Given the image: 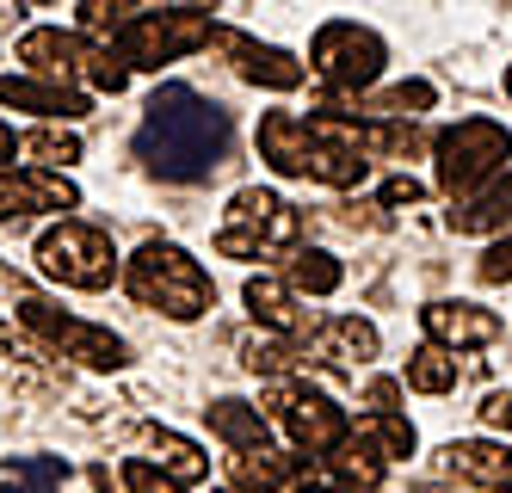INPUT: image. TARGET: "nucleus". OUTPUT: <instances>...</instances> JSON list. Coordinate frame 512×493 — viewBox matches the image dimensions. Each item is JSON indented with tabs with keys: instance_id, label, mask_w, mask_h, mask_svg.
I'll use <instances>...</instances> for the list:
<instances>
[{
	"instance_id": "nucleus-1",
	"label": "nucleus",
	"mask_w": 512,
	"mask_h": 493,
	"mask_svg": "<svg viewBox=\"0 0 512 493\" xmlns=\"http://www.w3.org/2000/svg\"><path fill=\"white\" fill-rule=\"evenodd\" d=\"M229 142H235V130H229L223 105L204 99L186 81H167V87H155L149 111H142L136 161L161 179H173V185H198L229 161Z\"/></svg>"
},
{
	"instance_id": "nucleus-2",
	"label": "nucleus",
	"mask_w": 512,
	"mask_h": 493,
	"mask_svg": "<svg viewBox=\"0 0 512 493\" xmlns=\"http://www.w3.org/2000/svg\"><path fill=\"white\" fill-rule=\"evenodd\" d=\"M124 290L142 302V309H155L167 321H198L216 309V284L210 272L173 241H142L124 265Z\"/></svg>"
},
{
	"instance_id": "nucleus-3",
	"label": "nucleus",
	"mask_w": 512,
	"mask_h": 493,
	"mask_svg": "<svg viewBox=\"0 0 512 493\" xmlns=\"http://www.w3.org/2000/svg\"><path fill=\"white\" fill-rule=\"evenodd\" d=\"M432 155H438V167H432L438 192L469 204V198H482L500 179V167L512 161V130L494 124V118H457L445 136L432 142Z\"/></svg>"
},
{
	"instance_id": "nucleus-4",
	"label": "nucleus",
	"mask_w": 512,
	"mask_h": 493,
	"mask_svg": "<svg viewBox=\"0 0 512 493\" xmlns=\"http://www.w3.org/2000/svg\"><path fill=\"white\" fill-rule=\"evenodd\" d=\"M260 161L284 179H321V185H334V192H346V185H358L371 173V161L315 142L309 118H297V111H266L260 118Z\"/></svg>"
},
{
	"instance_id": "nucleus-5",
	"label": "nucleus",
	"mask_w": 512,
	"mask_h": 493,
	"mask_svg": "<svg viewBox=\"0 0 512 493\" xmlns=\"http://www.w3.org/2000/svg\"><path fill=\"white\" fill-rule=\"evenodd\" d=\"M19 62L38 74V81H62V87L87 81L99 93H124V81H130V68L118 62V50H99L81 31H62V25H31L19 37Z\"/></svg>"
},
{
	"instance_id": "nucleus-6",
	"label": "nucleus",
	"mask_w": 512,
	"mask_h": 493,
	"mask_svg": "<svg viewBox=\"0 0 512 493\" xmlns=\"http://www.w3.org/2000/svg\"><path fill=\"white\" fill-rule=\"evenodd\" d=\"M216 44V25H210V7H161V13H130L124 31L112 37V50L124 68H161L173 56H192Z\"/></svg>"
},
{
	"instance_id": "nucleus-7",
	"label": "nucleus",
	"mask_w": 512,
	"mask_h": 493,
	"mask_svg": "<svg viewBox=\"0 0 512 493\" xmlns=\"http://www.w3.org/2000/svg\"><path fill=\"white\" fill-rule=\"evenodd\" d=\"M38 265L44 278L68 284V290H105L118 278V247L105 229H93V222H56V229L38 235Z\"/></svg>"
},
{
	"instance_id": "nucleus-8",
	"label": "nucleus",
	"mask_w": 512,
	"mask_h": 493,
	"mask_svg": "<svg viewBox=\"0 0 512 493\" xmlns=\"http://www.w3.org/2000/svg\"><path fill=\"white\" fill-rule=\"evenodd\" d=\"M383 62H389L383 37L371 25H358V19H327L315 31V44H309V68L334 93H364L383 74Z\"/></svg>"
},
{
	"instance_id": "nucleus-9",
	"label": "nucleus",
	"mask_w": 512,
	"mask_h": 493,
	"mask_svg": "<svg viewBox=\"0 0 512 493\" xmlns=\"http://www.w3.org/2000/svg\"><path fill=\"white\" fill-rule=\"evenodd\" d=\"M266 407H272V420L290 432V444H297L303 457H334V450L352 438L346 407H340L334 395H321V389L297 383V376H290V383H272Z\"/></svg>"
},
{
	"instance_id": "nucleus-10",
	"label": "nucleus",
	"mask_w": 512,
	"mask_h": 493,
	"mask_svg": "<svg viewBox=\"0 0 512 493\" xmlns=\"http://www.w3.org/2000/svg\"><path fill=\"white\" fill-rule=\"evenodd\" d=\"M19 321L31 327V333H44L50 346H62L68 358H81V364H93V370H124L130 364V346L112 333V327H93V321H75V315H62L50 296H19Z\"/></svg>"
},
{
	"instance_id": "nucleus-11",
	"label": "nucleus",
	"mask_w": 512,
	"mask_h": 493,
	"mask_svg": "<svg viewBox=\"0 0 512 493\" xmlns=\"http://www.w3.org/2000/svg\"><path fill=\"white\" fill-rule=\"evenodd\" d=\"M229 229L247 235L260 253H284L303 241V216L290 210L278 192H260V185H241V192L229 198Z\"/></svg>"
},
{
	"instance_id": "nucleus-12",
	"label": "nucleus",
	"mask_w": 512,
	"mask_h": 493,
	"mask_svg": "<svg viewBox=\"0 0 512 493\" xmlns=\"http://www.w3.org/2000/svg\"><path fill=\"white\" fill-rule=\"evenodd\" d=\"M81 185L68 173H38V167H7L0 173V222L38 216V210H75Z\"/></svg>"
},
{
	"instance_id": "nucleus-13",
	"label": "nucleus",
	"mask_w": 512,
	"mask_h": 493,
	"mask_svg": "<svg viewBox=\"0 0 512 493\" xmlns=\"http://www.w3.org/2000/svg\"><path fill=\"white\" fill-rule=\"evenodd\" d=\"M216 50H223L235 62V74L253 87H272V93L303 87V62L278 44H260V37H247V31H216Z\"/></svg>"
},
{
	"instance_id": "nucleus-14",
	"label": "nucleus",
	"mask_w": 512,
	"mask_h": 493,
	"mask_svg": "<svg viewBox=\"0 0 512 493\" xmlns=\"http://www.w3.org/2000/svg\"><path fill=\"white\" fill-rule=\"evenodd\" d=\"M247 309H253V321H260V327H272V333H284L290 339V346H303V339H309V346H315V339H321V315L315 309H303V302H297V290H290V284H278V278H247Z\"/></svg>"
},
{
	"instance_id": "nucleus-15",
	"label": "nucleus",
	"mask_w": 512,
	"mask_h": 493,
	"mask_svg": "<svg viewBox=\"0 0 512 493\" xmlns=\"http://www.w3.org/2000/svg\"><path fill=\"white\" fill-rule=\"evenodd\" d=\"M420 327L438 352H463V346H494L500 339V315L482 309V302H426L420 309Z\"/></svg>"
},
{
	"instance_id": "nucleus-16",
	"label": "nucleus",
	"mask_w": 512,
	"mask_h": 493,
	"mask_svg": "<svg viewBox=\"0 0 512 493\" xmlns=\"http://www.w3.org/2000/svg\"><path fill=\"white\" fill-rule=\"evenodd\" d=\"M0 105H13V111H38V118H62V124H75L93 111V99L81 87H62V81H38V74H0Z\"/></svg>"
},
{
	"instance_id": "nucleus-17",
	"label": "nucleus",
	"mask_w": 512,
	"mask_h": 493,
	"mask_svg": "<svg viewBox=\"0 0 512 493\" xmlns=\"http://www.w3.org/2000/svg\"><path fill=\"white\" fill-rule=\"evenodd\" d=\"M451 475H469L475 487H494V493H512V444H494V438H457L438 450Z\"/></svg>"
},
{
	"instance_id": "nucleus-18",
	"label": "nucleus",
	"mask_w": 512,
	"mask_h": 493,
	"mask_svg": "<svg viewBox=\"0 0 512 493\" xmlns=\"http://www.w3.org/2000/svg\"><path fill=\"white\" fill-rule=\"evenodd\" d=\"M204 420H210V432L223 438L235 457H253V450H272V432H266V413L260 407H247V401H235V395H216L210 407H204Z\"/></svg>"
},
{
	"instance_id": "nucleus-19",
	"label": "nucleus",
	"mask_w": 512,
	"mask_h": 493,
	"mask_svg": "<svg viewBox=\"0 0 512 493\" xmlns=\"http://www.w3.org/2000/svg\"><path fill=\"white\" fill-rule=\"evenodd\" d=\"M451 229L457 235H500V241H512V173H500L482 198L457 204L451 210Z\"/></svg>"
},
{
	"instance_id": "nucleus-20",
	"label": "nucleus",
	"mask_w": 512,
	"mask_h": 493,
	"mask_svg": "<svg viewBox=\"0 0 512 493\" xmlns=\"http://www.w3.org/2000/svg\"><path fill=\"white\" fill-rule=\"evenodd\" d=\"M309 457H278V450H253V457H235V481L241 493H272V487H297L309 481Z\"/></svg>"
},
{
	"instance_id": "nucleus-21",
	"label": "nucleus",
	"mask_w": 512,
	"mask_h": 493,
	"mask_svg": "<svg viewBox=\"0 0 512 493\" xmlns=\"http://www.w3.org/2000/svg\"><path fill=\"white\" fill-rule=\"evenodd\" d=\"M432 99H438L432 81H395V87H383L371 99H358L352 118L364 111V118H377V124H408V118H420V111H432Z\"/></svg>"
},
{
	"instance_id": "nucleus-22",
	"label": "nucleus",
	"mask_w": 512,
	"mask_h": 493,
	"mask_svg": "<svg viewBox=\"0 0 512 493\" xmlns=\"http://www.w3.org/2000/svg\"><path fill=\"white\" fill-rule=\"evenodd\" d=\"M383 469H389V457H383V450L364 438V432H352V438L334 450V475H340L346 487H364V493H371V487L383 481Z\"/></svg>"
},
{
	"instance_id": "nucleus-23",
	"label": "nucleus",
	"mask_w": 512,
	"mask_h": 493,
	"mask_svg": "<svg viewBox=\"0 0 512 493\" xmlns=\"http://www.w3.org/2000/svg\"><path fill=\"white\" fill-rule=\"evenodd\" d=\"M62 481H68L62 457H7V469H0V493H56Z\"/></svg>"
},
{
	"instance_id": "nucleus-24",
	"label": "nucleus",
	"mask_w": 512,
	"mask_h": 493,
	"mask_svg": "<svg viewBox=\"0 0 512 493\" xmlns=\"http://www.w3.org/2000/svg\"><path fill=\"white\" fill-rule=\"evenodd\" d=\"M149 444L161 450V475H173L179 487L210 475V457H204V450H198L192 438H179V432H167V426H149Z\"/></svg>"
},
{
	"instance_id": "nucleus-25",
	"label": "nucleus",
	"mask_w": 512,
	"mask_h": 493,
	"mask_svg": "<svg viewBox=\"0 0 512 493\" xmlns=\"http://www.w3.org/2000/svg\"><path fill=\"white\" fill-rule=\"evenodd\" d=\"M19 155H31V167H38V173H62V167L81 161V136L44 124V130H31V136L19 142Z\"/></svg>"
},
{
	"instance_id": "nucleus-26",
	"label": "nucleus",
	"mask_w": 512,
	"mask_h": 493,
	"mask_svg": "<svg viewBox=\"0 0 512 493\" xmlns=\"http://www.w3.org/2000/svg\"><path fill=\"white\" fill-rule=\"evenodd\" d=\"M340 259L321 253V247H297L290 253V290H309V296H334L340 290Z\"/></svg>"
},
{
	"instance_id": "nucleus-27",
	"label": "nucleus",
	"mask_w": 512,
	"mask_h": 493,
	"mask_svg": "<svg viewBox=\"0 0 512 493\" xmlns=\"http://www.w3.org/2000/svg\"><path fill=\"white\" fill-rule=\"evenodd\" d=\"M377 346H383L377 327H371V321H358V315H346V321L327 327V358H340V364H371Z\"/></svg>"
},
{
	"instance_id": "nucleus-28",
	"label": "nucleus",
	"mask_w": 512,
	"mask_h": 493,
	"mask_svg": "<svg viewBox=\"0 0 512 493\" xmlns=\"http://www.w3.org/2000/svg\"><path fill=\"white\" fill-rule=\"evenodd\" d=\"M408 389H420V395H451V389H457V358L438 352V346L414 352V358H408Z\"/></svg>"
},
{
	"instance_id": "nucleus-29",
	"label": "nucleus",
	"mask_w": 512,
	"mask_h": 493,
	"mask_svg": "<svg viewBox=\"0 0 512 493\" xmlns=\"http://www.w3.org/2000/svg\"><path fill=\"white\" fill-rule=\"evenodd\" d=\"M358 432L371 438L383 457H414V426L401 420V413H371V420H364Z\"/></svg>"
},
{
	"instance_id": "nucleus-30",
	"label": "nucleus",
	"mask_w": 512,
	"mask_h": 493,
	"mask_svg": "<svg viewBox=\"0 0 512 493\" xmlns=\"http://www.w3.org/2000/svg\"><path fill=\"white\" fill-rule=\"evenodd\" d=\"M247 364L260 376H284V370H303L309 358L290 346V339H247Z\"/></svg>"
},
{
	"instance_id": "nucleus-31",
	"label": "nucleus",
	"mask_w": 512,
	"mask_h": 493,
	"mask_svg": "<svg viewBox=\"0 0 512 493\" xmlns=\"http://www.w3.org/2000/svg\"><path fill=\"white\" fill-rule=\"evenodd\" d=\"M124 487H130V493H186L173 475H161L155 463H142V457H130V463H124Z\"/></svg>"
},
{
	"instance_id": "nucleus-32",
	"label": "nucleus",
	"mask_w": 512,
	"mask_h": 493,
	"mask_svg": "<svg viewBox=\"0 0 512 493\" xmlns=\"http://www.w3.org/2000/svg\"><path fill=\"white\" fill-rule=\"evenodd\" d=\"M475 272H482V284H512V241H494Z\"/></svg>"
},
{
	"instance_id": "nucleus-33",
	"label": "nucleus",
	"mask_w": 512,
	"mask_h": 493,
	"mask_svg": "<svg viewBox=\"0 0 512 493\" xmlns=\"http://www.w3.org/2000/svg\"><path fill=\"white\" fill-rule=\"evenodd\" d=\"M420 198H426V185H420V179H408V173L383 185V204H389V210H401V204H420Z\"/></svg>"
},
{
	"instance_id": "nucleus-34",
	"label": "nucleus",
	"mask_w": 512,
	"mask_h": 493,
	"mask_svg": "<svg viewBox=\"0 0 512 493\" xmlns=\"http://www.w3.org/2000/svg\"><path fill=\"white\" fill-rule=\"evenodd\" d=\"M216 253H223V259H260V247H253L247 235H235V229L216 235Z\"/></svg>"
},
{
	"instance_id": "nucleus-35",
	"label": "nucleus",
	"mask_w": 512,
	"mask_h": 493,
	"mask_svg": "<svg viewBox=\"0 0 512 493\" xmlns=\"http://www.w3.org/2000/svg\"><path fill=\"white\" fill-rule=\"evenodd\" d=\"M482 420L500 426V432H512V395H488V401H482Z\"/></svg>"
},
{
	"instance_id": "nucleus-36",
	"label": "nucleus",
	"mask_w": 512,
	"mask_h": 493,
	"mask_svg": "<svg viewBox=\"0 0 512 493\" xmlns=\"http://www.w3.org/2000/svg\"><path fill=\"white\" fill-rule=\"evenodd\" d=\"M19 142H25V136H13V124H0V173L13 167V155H19Z\"/></svg>"
},
{
	"instance_id": "nucleus-37",
	"label": "nucleus",
	"mask_w": 512,
	"mask_h": 493,
	"mask_svg": "<svg viewBox=\"0 0 512 493\" xmlns=\"http://www.w3.org/2000/svg\"><path fill=\"white\" fill-rule=\"evenodd\" d=\"M297 493H352V487H340V481H327V475H309V481H297Z\"/></svg>"
},
{
	"instance_id": "nucleus-38",
	"label": "nucleus",
	"mask_w": 512,
	"mask_h": 493,
	"mask_svg": "<svg viewBox=\"0 0 512 493\" xmlns=\"http://www.w3.org/2000/svg\"><path fill=\"white\" fill-rule=\"evenodd\" d=\"M506 99H512V68H506Z\"/></svg>"
},
{
	"instance_id": "nucleus-39",
	"label": "nucleus",
	"mask_w": 512,
	"mask_h": 493,
	"mask_svg": "<svg viewBox=\"0 0 512 493\" xmlns=\"http://www.w3.org/2000/svg\"><path fill=\"white\" fill-rule=\"evenodd\" d=\"M229 493H241V487H229Z\"/></svg>"
}]
</instances>
